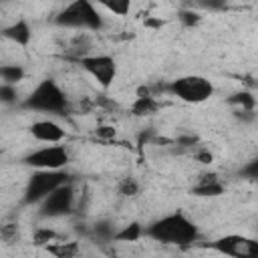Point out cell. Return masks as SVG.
I'll return each instance as SVG.
<instances>
[{"instance_id": "obj_1", "label": "cell", "mask_w": 258, "mask_h": 258, "mask_svg": "<svg viewBox=\"0 0 258 258\" xmlns=\"http://www.w3.org/2000/svg\"><path fill=\"white\" fill-rule=\"evenodd\" d=\"M145 234L149 238H153L155 242L161 244H173V246H185V244H194L200 236L198 226L181 212H173L163 216L161 220L153 222Z\"/></svg>"}, {"instance_id": "obj_2", "label": "cell", "mask_w": 258, "mask_h": 258, "mask_svg": "<svg viewBox=\"0 0 258 258\" xmlns=\"http://www.w3.org/2000/svg\"><path fill=\"white\" fill-rule=\"evenodd\" d=\"M26 109L40 111V113H52V115H64L69 109V101L64 91L56 85L52 79H44L36 85V89L26 97L24 101Z\"/></svg>"}, {"instance_id": "obj_3", "label": "cell", "mask_w": 258, "mask_h": 258, "mask_svg": "<svg viewBox=\"0 0 258 258\" xmlns=\"http://www.w3.org/2000/svg\"><path fill=\"white\" fill-rule=\"evenodd\" d=\"M54 22L64 28H87L95 32L103 28V16L97 10V6L91 4L89 0H77L69 4L56 14Z\"/></svg>"}, {"instance_id": "obj_4", "label": "cell", "mask_w": 258, "mask_h": 258, "mask_svg": "<svg viewBox=\"0 0 258 258\" xmlns=\"http://www.w3.org/2000/svg\"><path fill=\"white\" fill-rule=\"evenodd\" d=\"M69 183V173L62 169L48 171V169H36L24 189V204H40L48 194H52L56 187Z\"/></svg>"}, {"instance_id": "obj_5", "label": "cell", "mask_w": 258, "mask_h": 258, "mask_svg": "<svg viewBox=\"0 0 258 258\" xmlns=\"http://www.w3.org/2000/svg\"><path fill=\"white\" fill-rule=\"evenodd\" d=\"M167 93H171L173 97H177L185 103H204L212 97L214 85L206 77L187 75V77H179V79L171 81L167 85Z\"/></svg>"}, {"instance_id": "obj_6", "label": "cell", "mask_w": 258, "mask_h": 258, "mask_svg": "<svg viewBox=\"0 0 258 258\" xmlns=\"http://www.w3.org/2000/svg\"><path fill=\"white\" fill-rule=\"evenodd\" d=\"M212 250L230 258H258V242L240 234H228L210 244Z\"/></svg>"}, {"instance_id": "obj_7", "label": "cell", "mask_w": 258, "mask_h": 258, "mask_svg": "<svg viewBox=\"0 0 258 258\" xmlns=\"http://www.w3.org/2000/svg\"><path fill=\"white\" fill-rule=\"evenodd\" d=\"M75 206V187L73 183H64L60 187H56L52 194H48L42 202H40V216L42 218H60L73 212Z\"/></svg>"}, {"instance_id": "obj_8", "label": "cell", "mask_w": 258, "mask_h": 258, "mask_svg": "<svg viewBox=\"0 0 258 258\" xmlns=\"http://www.w3.org/2000/svg\"><path fill=\"white\" fill-rule=\"evenodd\" d=\"M24 163L36 169H48V171H56L62 169L69 163V151L64 145H46L40 147L32 153H28L24 157Z\"/></svg>"}, {"instance_id": "obj_9", "label": "cell", "mask_w": 258, "mask_h": 258, "mask_svg": "<svg viewBox=\"0 0 258 258\" xmlns=\"http://www.w3.org/2000/svg\"><path fill=\"white\" fill-rule=\"evenodd\" d=\"M79 62L103 89H109L113 85L115 75H117V64H115L113 56H109V54H87Z\"/></svg>"}, {"instance_id": "obj_10", "label": "cell", "mask_w": 258, "mask_h": 258, "mask_svg": "<svg viewBox=\"0 0 258 258\" xmlns=\"http://www.w3.org/2000/svg\"><path fill=\"white\" fill-rule=\"evenodd\" d=\"M30 135L36 139V141H42V143H50V145H56L64 139V129L50 121V119H44V121H36L30 125Z\"/></svg>"}, {"instance_id": "obj_11", "label": "cell", "mask_w": 258, "mask_h": 258, "mask_svg": "<svg viewBox=\"0 0 258 258\" xmlns=\"http://www.w3.org/2000/svg\"><path fill=\"white\" fill-rule=\"evenodd\" d=\"M2 34H4L8 40H12L14 44L26 46V44L30 42L32 30H30V24H28L24 18H18V20H14L10 26H6V28L2 30Z\"/></svg>"}, {"instance_id": "obj_12", "label": "cell", "mask_w": 258, "mask_h": 258, "mask_svg": "<svg viewBox=\"0 0 258 258\" xmlns=\"http://www.w3.org/2000/svg\"><path fill=\"white\" fill-rule=\"evenodd\" d=\"M44 250L54 256V258H79L81 254V244L77 240H62V242H52L48 246H44Z\"/></svg>"}, {"instance_id": "obj_13", "label": "cell", "mask_w": 258, "mask_h": 258, "mask_svg": "<svg viewBox=\"0 0 258 258\" xmlns=\"http://www.w3.org/2000/svg\"><path fill=\"white\" fill-rule=\"evenodd\" d=\"M159 109V101L155 97H137L131 105V113L135 117H147L153 115Z\"/></svg>"}, {"instance_id": "obj_14", "label": "cell", "mask_w": 258, "mask_h": 258, "mask_svg": "<svg viewBox=\"0 0 258 258\" xmlns=\"http://www.w3.org/2000/svg\"><path fill=\"white\" fill-rule=\"evenodd\" d=\"M89 236L95 238L97 242H113L115 226H113V222H109V220H99V222H95V224L91 226Z\"/></svg>"}, {"instance_id": "obj_15", "label": "cell", "mask_w": 258, "mask_h": 258, "mask_svg": "<svg viewBox=\"0 0 258 258\" xmlns=\"http://www.w3.org/2000/svg\"><path fill=\"white\" fill-rule=\"evenodd\" d=\"M143 236V228L139 222H131L127 226H123L119 232H115L113 240L115 242H137Z\"/></svg>"}, {"instance_id": "obj_16", "label": "cell", "mask_w": 258, "mask_h": 258, "mask_svg": "<svg viewBox=\"0 0 258 258\" xmlns=\"http://www.w3.org/2000/svg\"><path fill=\"white\" fill-rule=\"evenodd\" d=\"M24 69L20 64H0V79L4 85H16L24 79Z\"/></svg>"}, {"instance_id": "obj_17", "label": "cell", "mask_w": 258, "mask_h": 258, "mask_svg": "<svg viewBox=\"0 0 258 258\" xmlns=\"http://www.w3.org/2000/svg\"><path fill=\"white\" fill-rule=\"evenodd\" d=\"M191 194L198 198H218L224 194V183L222 181H212V183H198L191 187Z\"/></svg>"}, {"instance_id": "obj_18", "label": "cell", "mask_w": 258, "mask_h": 258, "mask_svg": "<svg viewBox=\"0 0 258 258\" xmlns=\"http://www.w3.org/2000/svg\"><path fill=\"white\" fill-rule=\"evenodd\" d=\"M228 103H230V105H236L238 109H244V111H254V107H256V97H254L250 91H240V93L232 95V97L228 99Z\"/></svg>"}, {"instance_id": "obj_19", "label": "cell", "mask_w": 258, "mask_h": 258, "mask_svg": "<svg viewBox=\"0 0 258 258\" xmlns=\"http://www.w3.org/2000/svg\"><path fill=\"white\" fill-rule=\"evenodd\" d=\"M56 240H58V234L52 228H36L34 234H32L34 246H42L44 248V246H48V244H52Z\"/></svg>"}, {"instance_id": "obj_20", "label": "cell", "mask_w": 258, "mask_h": 258, "mask_svg": "<svg viewBox=\"0 0 258 258\" xmlns=\"http://www.w3.org/2000/svg\"><path fill=\"white\" fill-rule=\"evenodd\" d=\"M177 18H179V22H181L183 26H187V28H194V26H198V24H200V20H202V14H200V12H196L194 8H183V10H179Z\"/></svg>"}, {"instance_id": "obj_21", "label": "cell", "mask_w": 258, "mask_h": 258, "mask_svg": "<svg viewBox=\"0 0 258 258\" xmlns=\"http://www.w3.org/2000/svg\"><path fill=\"white\" fill-rule=\"evenodd\" d=\"M101 6H103V8H107V10H111V12H113V14H117V16H125V14H129V10H131V4H129V0L103 2Z\"/></svg>"}, {"instance_id": "obj_22", "label": "cell", "mask_w": 258, "mask_h": 258, "mask_svg": "<svg viewBox=\"0 0 258 258\" xmlns=\"http://www.w3.org/2000/svg\"><path fill=\"white\" fill-rule=\"evenodd\" d=\"M119 194L125 196V198H133V196H137V194H139V183H137V179H133V177H125V179L119 183Z\"/></svg>"}, {"instance_id": "obj_23", "label": "cell", "mask_w": 258, "mask_h": 258, "mask_svg": "<svg viewBox=\"0 0 258 258\" xmlns=\"http://www.w3.org/2000/svg\"><path fill=\"white\" fill-rule=\"evenodd\" d=\"M18 101V91H16V87L14 85H0V103H4V105H12V103H16Z\"/></svg>"}, {"instance_id": "obj_24", "label": "cell", "mask_w": 258, "mask_h": 258, "mask_svg": "<svg viewBox=\"0 0 258 258\" xmlns=\"http://www.w3.org/2000/svg\"><path fill=\"white\" fill-rule=\"evenodd\" d=\"M198 137L196 135H179L173 143L177 145V147H181V149H196L198 147Z\"/></svg>"}, {"instance_id": "obj_25", "label": "cell", "mask_w": 258, "mask_h": 258, "mask_svg": "<svg viewBox=\"0 0 258 258\" xmlns=\"http://www.w3.org/2000/svg\"><path fill=\"white\" fill-rule=\"evenodd\" d=\"M194 157H196V161H200V163H204V165H210V163L214 161L212 151H210V149H206V147H196Z\"/></svg>"}, {"instance_id": "obj_26", "label": "cell", "mask_w": 258, "mask_h": 258, "mask_svg": "<svg viewBox=\"0 0 258 258\" xmlns=\"http://www.w3.org/2000/svg\"><path fill=\"white\" fill-rule=\"evenodd\" d=\"M115 133H117V129H115L113 125H99V127L95 129V135H97L99 139H113Z\"/></svg>"}, {"instance_id": "obj_27", "label": "cell", "mask_w": 258, "mask_h": 258, "mask_svg": "<svg viewBox=\"0 0 258 258\" xmlns=\"http://www.w3.org/2000/svg\"><path fill=\"white\" fill-rule=\"evenodd\" d=\"M234 115H236L242 123H252V121H254V117H256V115H254V111H244V109H236V111H234Z\"/></svg>"}, {"instance_id": "obj_28", "label": "cell", "mask_w": 258, "mask_h": 258, "mask_svg": "<svg viewBox=\"0 0 258 258\" xmlns=\"http://www.w3.org/2000/svg\"><path fill=\"white\" fill-rule=\"evenodd\" d=\"M143 24L147 26V28H161L163 24H165V20H161V18H153V16H147L145 20H143Z\"/></svg>"}]
</instances>
